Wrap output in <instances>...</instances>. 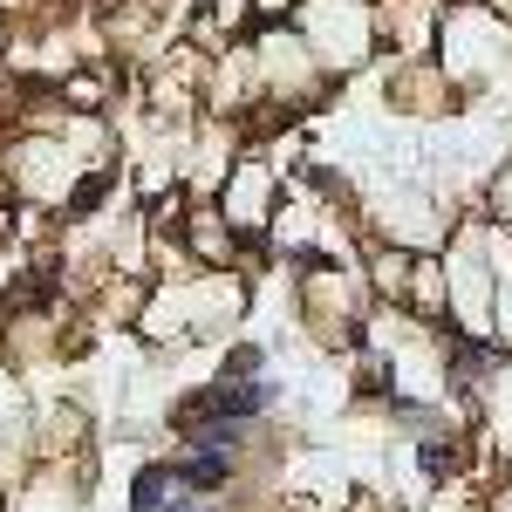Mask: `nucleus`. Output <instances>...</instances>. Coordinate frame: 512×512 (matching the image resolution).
Listing matches in <instances>:
<instances>
[{"label": "nucleus", "mask_w": 512, "mask_h": 512, "mask_svg": "<svg viewBox=\"0 0 512 512\" xmlns=\"http://www.w3.org/2000/svg\"><path fill=\"white\" fill-rule=\"evenodd\" d=\"M431 55L465 103H499V96H512V21L492 0H444Z\"/></svg>", "instance_id": "obj_1"}, {"label": "nucleus", "mask_w": 512, "mask_h": 512, "mask_svg": "<svg viewBox=\"0 0 512 512\" xmlns=\"http://www.w3.org/2000/svg\"><path fill=\"white\" fill-rule=\"evenodd\" d=\"M239 315H246V274H192V280L151 287V301L137 315V335L158 342V349L164 342L185 349V342H205V335L233 328Z\"/></svg>", "instance_id": "obj_2"}, {"label": "nucleus", "mask_w": 512, "mask_h": 512, "mask_svg": "<svg viewBox=\"0 0 512 512\" xmlns=\"http://www.w3.org/2000/svg\"><path fill=\"white\" fill-rule=\"evenodd\" d=\"M246 62H253V123H287L301 110H315L335 82L321 76V62L308 55V41L294 35L287 21L260 28L246 41Z\"/></svg>", "instance_id": "obj_3"}, {"label": "nucleus", "mask_w": 512, "mask_h": 512, "mask_svg": "<svg viewBox=\"0 0 512 512\" xmlns=\"http://www.w3.org/2000/svg\"><path fill=\"white\" fill-rule=\"evenodd\" d=\"M444 321L458 342H485L492 349V308H499V280H492V233L485 212L458 219V233L444 239Z\"/></svg>", "instance_id": "obj_4"}, {"label": "nucleus", "mask_w": 512, "mask_h": 512, "mask_svg": "<svg viewBox=\"0 0 512 512\" xmlns=\"http://www.w3.org/2000/svg\"><path fill=\"white\" fill-rule=\"evenodd\" d=\"M287 28L308 41V55L321 62L328 82L362 76L383 55V14H376V0H301Z\"/></svg>", "instance_id": "obj_5"}, {"label": "nucleus", "mask_w": 512, "mask_h": 512, "mask_svg": "<svg viewBox=\"0 0 512 512\" xmlns=\"http://www.w3.org/2000/svg\"><path fill=\"white\" fill-rule=\"evenodd\" d=\"M369 308H376V294H369L362 267H301L294 274V315H301L315 349L355 355L362 328H369Z\"/></svg>", "instance_id": "obj_6"}, {"label": "nucleus", "mask_w": 512, "mask_h": 512, "mask_svg": "<svg viewBox=\"0 0 512 512\" xmlns=\"http://www.w3.org/2000/svg\"><path fill=\"white\" fill-rule=\"evenodd\" d=\"M212 205L226 212V226L239 239H267L287 205V171L274 151H239V164H226V185L212 192Z\"/></svg>", "instance_id": "obj_7"}, {"label": "nucleus", "mask_w": 512, "mask_h": 512, "mask_svg": "<svg viewBox=\"0 0 512 512\" xmlns=\"http://www.w3.org/2000/svg\"><path fill=\"white\" fill-rule=\"evenodd\" d=\"M383 103L403 110V117H451L465 96L451 89L444 69H437V55H410V62H390V76H383Z\"/></svg>", "instance_id": "obj_8"}, {"label": "nucleus", "mask_w": 512, "mask_h": 512, "mask_svg": "<svg viewBox=\"0 0 512 512\" xmlns=\"http://www.w3.org/2000/svg\"><path fill=\"white\" fill-rule=\"evenodd\" d=\"M485 233H492V280H499V308H492V349L512 355V233H506V226H492V219H485Z\"/></svg>", "instance_id": "obj_9"}, {"label": "nucleus", "mask_w": 512, "mask_h": 512, "mask_svg": "<svg viewBox=\"0 0 512 512\" xmlns=\"http://www.w3.org/2000/svg\"><path fill=\"white\" fill-rule=\"evenodd\" d=\"M485 219L512 233V144H506V158H499V171H492V185H485Z\"/></svg>", "instance_id": "obj_10"}, {"label": "nucleus", "mask_w": 512, "mask_h": 512, "mask_svg": "<svg viewBox=\"0 0 512 512\" xmlns=\"http://www.w3.org/2000/svg\"><path fill=\"white\" fill-rule=\"evenodd\" d=\"M417 512H485V506H478L472 485H458V478H451V485H444V492H431V499H424Z\"/></svg>", "instance_id": "obj_11"}, {"label": "nucleus", "mask_w": 512, "mask_h": 512, "mask_svg": "<svg viewBox=\"0 0 512 512\" xmlns=\"http://www.w3.org/2000/svg\"><path fill=\"white\" fill-rule=\"evenodd\" d=\"M7 55H14V28L0 21V62H7Z\"/></svg>", "instance_id": "obj_12"}, {"label": "nucleus", "mask_w": 512, "mask_h": 512, "mask_svg": "<svg viewBox=\"0 0 512 512\" xmlns=\"http://www.w3.org/2000/svg\"><path fill=\"white\" fill-rule=\"evenodd\" d=\"M0 512H7V485H0Z\"/></svg>", "instance_id": "obj_13"}, {"label": "nucleus", "mask_w": 512, "mask_h": 512, "mask_svg": "<svg viewBox=\"0 0 512 512\" xmlns=\"http://www.w3.org/2000/svg\"><path fill=\"white\" fill-rule=\"evenodd\" d=\"M0 192H7V178H0ZM0 205H7V198H0Z\"/></svg>", "instance_id": "obj_14"}]
</instances>
